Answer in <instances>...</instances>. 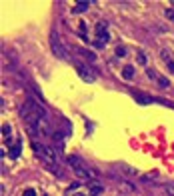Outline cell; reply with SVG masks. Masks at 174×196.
<instances>
[{
	"mask_svg": "<svg viewBox=\"0 0 174 196\" xmlns=\"http://www.w3.org/2000/svg\"><path fill=\"white\" fill-rule=\"evenodd\" d=\"M32 148H34V152H36V154L38 156H40V158L42 160H46L48 162V164H56V158H58V156H56V152H54L52 148H50V146H44V144H32Z\"/></svg>",
	"mask_w": 174,
	"mask_h": 196,
	"instance_id": "obj_1",
	"label": "cell"
},
{
	"mask_svg": "<svg viewBox=\"0 0 174 196\" xmlns=\"http://www.w3.org/2000/svg\"><path fill=\"white\" fill-rule=\"evenodd\" d=\"M50 48H52V52L56 54L58 58H66L68 56V52H66V48H64V44H62V40H60L58 34L50 36Z\"/></svg>",
	"mask_w": 174,
	"mask_h": 196,
	"instance_id": "obj_2",
	"label": "cell"
},
{
	"mask_svg": "<svg viewBox=\"0 0 174 196\" xmlns=\"http://www.w3.org/2000/svg\"><path fill=\"white\" fill-rule=\"evenodd\" d=\"M36 130H38V134H40V136H54V132H52V124L48 122L46 116L40 118V120L36 122Z\"/></svg>",
	"mask_w": 174,
	"mask_h": 196,
	"instance_id": "obj_3",
	"label": "cell"
},
{
	"mask_svg": "<svg viewBox=\"0 0 174 196\" xmlns=\"http://www.w3.org/2000/svg\"><path fill=\"white\" fill-rule=\"evenodd\" d=\"M76 70H78L80 78H82V80H86V82H94V80H96V76L90 72V68L82 66V64H78V66H76Z\"/></svg>",
	"mask_w": 174,
	"mask_h": 196,
	"instance_id": "obj_4",
	"label": "cell"
},
{
	"mask_svg": "<svg viewBox=\"0 0 174 196\" xmlns=\"http://www.w3.org/2000/svg\"><path fill=\"white\" fill-rule=\"evenodd\" d=\"M102 192H104V186L98 184V180L88 182V196H100Z\"/></svg>",
	"mask_w": 174,
	"mask_h": 196,
	"instance_id": "obj_5",
	"label": "cell"
},
{
	"mask_svg": "<svg viewBox=\"0 0 174 196\" xmlns=\"http://www.w3.org/2000/svg\"><path fill=\"white\" fill-rule=\"evenodd\" d=\"M160 58L164 60V64L168 66V72H174V60H172V54L168 52L166 48H164V50H160Z\"/></svg>",
	"mask_w": 174,
	"mask_h": 196,
	"instance_id": "obj_6",
	"label": "cell"
},
{
	"mask_svg": "<svg viewBox=\"0 0 174 196\" xmlns=\"http://www.w3.org/2000/svg\"><path fill=\"white\" fill-rule=\"evenodd\" d=\"M88 8H90V2H88V0H82V2H76L72 6V12L74 14H80V12H86Z\"/></svg>",
	"mask_w": 174,
	"mask_h": 196,
	"instance_id": "obj_7",
	"label": "cell"
},
{
	"mask_svg": "<svg viewBox=\"0 0 174 196\" xmlns=\"http://www.w3.org/2000/svg\"><path fill=\"white\" fill-rule=\"evenodd\" d=\"M132 96L136 98V102H140V104H150V102H152V98L148 94H144V92H134Z\"/></svg>",
	"mask_w": 174,
	"mask_h": 196,
	"instance_id": "obj_8",
	"label": "cell"
},
{
	"mask_svg": "<svg viewBox=\"0 0 174 196\" xmlns=\"http://www.w3.org/2000/svg\"><path fill=\"white\" fill-rule=\"evenodd\" d=\"M118 188H120V192H134V190H136L134 184H130L126 180H120V182H118Z\"/></svg>",
	"mask_w": 174,
	"mask_h": 196,
	"instance_id": "obj_9",
	"label": "cell"
},
{
	"mask_svg": "<svg viewBox=\"0 0 174 196\" xmlns=\"http://www.w3.org/2000/svg\"><path fill=\"white\" fill-rule=\"evenodd\" d=\"M78 54H82L86 60H90V62H94V60H96V54L92 52V50H88V48H78Z\"/></svg>",
	"mask_w": 174,
	"mask_h": 196,
	"instance_id": "obj_10",
	"label": "cell"
},
{
	"mask_svg": "<svg viewBox=\"0 0 174 196\" xmlns=\"http://www.w3.org/2000/svg\"><path fill=\"white\" fill-rule=\"evenodd\" d=\"M118 170L120 172H124V174H128V176H136V168H132V166H128V164H120L118 166Z\"/></svg>",
	"mask_w": 174,
	"mask_h": 196,
	"instance_id": "obj_11",
	"label": "cell"
},
{
	"mask_svg": "<svg viewBox=\"0 0 174 196\" xmlns=\"http://www.w3.org/2000/svg\"><path fill=\"white\" fill-rule=\"evenodd\" d=\"M106 28H108V22H98V24L94 26V34H96V36L106 34Z\"/></svg>",
	"mask_w": 174,
	"mask_h": 196,
	"instance_id": "obj_12",
	"label": "cell"
},
{
	"mask_svg": "<svg viewBox=\"0 0 174 196\" xmlns=\"http://www.w3.org/2000/svg\"><path fill=\"white\" fill-rule=\"evenodd\" d=\"M122 76L126 80H132L134 78V66H130V64H128V66H124L122 68Z\"/></svg>",
	"mask_w": 174,
	"mask_h": 196,
	"instance_id": "obj_13",
	"label": "cell"
},
{
	"mask_svg": "<svg viewBox=\"0 0 174 196\" xmlns=\"http://www.w3.org/2000/svg\"><path fill=\"white\" fill-rule=\"evenodd\" d=\"M68 164L72 166V168H74V166H86L84 162L78 158V156H68Z\"/></svg>",
	"mask_w": 174,
	"mask_h": 196,
	"instance_id": "obj_14",
	"label": "cell"
},
{
	"mask_svg": "<svg viewBox=\"0 0 174 196\" xmlns=\"http://www.w3.org/2000/svg\"><path fill=\"white\" fill-rule=\"evenodd\" d=\"M156 82H158V86H160V88H168V86H170V82H168V78H166V76H160V74H158V78H156Z\"/></svg>",
	"mask_w": 174,
	"mask_h": 196,
	"instance_id": "obj_15",
	"label": "cell"
},
{
	"mask_svg": "<svg viewBox=\"0 0 174 196\" xmlns=\"http://www.w3.org/2000/svg\"><path fill=\"white\" fill-rule=\"evenodd\" d=\"M2 132H4V138L6 140H12V128H10V124H2Z\"/></svg>",
	"mask_w": 174,
	"mask_h": 196,
	"instance_id": "obj_16",
	"label": "cell"
},
{
	"mask_svg": "<svg viewBox=\"0 0 174 196\" xmlns=\"http://www.w3.org/2000/svg\"><path fill=\"white\" fill-rule=\"evenodd\" d=\"M10 156H12V158H18L20 156V142H16L12 148H10Z\"/></svg>",
	"mask_w": 174,
	"mask_h": 196,
	"instance_id": "obj_17",
	"label": "cell"
},
{
	"mask_svg": "<svg viewBox=\"0 0 174 196\" xmlns=\"http://www.w3.org/2000/svg\"><path fill=\"white\" fill-rule=\"evenodd\" d=\"M86 30H88L86 22H84V20H80V24H78V34H80V36H86Z\"/></svg>",
	"mask_w": 174,
	"mask_h": 196,
	"instance_id": "obj_18",
	"label": "cell"
},
{
	"mask_svg": "<svg viewBox=\"0 0 174 196\" xmlns=\"http://www.w3.org/2000/svg\"><path fill=\"white\" fill-rule=\"evenodd\" d=\"M146 60H148V58H146V54H144V52H138V56H136V62L140 64V66H144V64H146Z\"/></svg>",
	"mask_w": 174,
	"mask_h": 196,
	"instance_id": "obj_19",
	"label": "cell"
},
{
	"mask_svg": "<svg viewBox=\"0 0 174 196\" xmlns=\"http://www.w3.org/2000/svg\"><path fill=\"white\" fill-rule=\"evenodd\" d=\"M116 56L118 58H124V56H126V48H124V46H118L116 48Z\"/></svg>",
	"mask_w": 174,
	"mask_h": 196,
	"instance_id": "obj_20",
	"label": "cell"
},
{
	"mask_svg": "<svg viewBox=\"0 0 174 196\" xmlns=\"http://www.w3.org/2000/svg\"><path fill=\"white\" fill-rule=\"evenodd\" d=\"M164 16H166L168 20H172V22H174V10H172V8H166V10H164Z\"/></svg>",
	"mask_w": 174,
	"mask_h": 196,
	"instance_id": "obj_21",
	"label": "cell"
},
{
	"mask_svg": "<svg viewBox=\"0 0 174 196\" xmlns=\"http://www.w3.org/2000/svg\"><path fill=\"white\" fill-rule=\"evenodd\" d=\"M146 74H148V78H152V80H156V78H158V72H156V70H152V68L146 70Z\"/></svg>",
	"mask_w": 174,
	"mask_h": 196,
	"instance_id": "obj_22",
	"label": "cell"
},
{
	"mask_svg": "<svg viewBox=\"0 0 174 196\" xmlns=\"http://www.w3.org/2000/svg\"><path fill=\"white\" fill-rule=\"evenodd\" d=\"M166 192H168V196H174V182L166 184Z\"/></svg>",
	"mask_w": 174,
	"mask_h": 196,
	"instance_id": "obj_23",
	"label": "cell"
},
{
	"mask_svg": "<svg viewBox=\"0 0 174 196\" xmlns=\"http://www.w3.org/2000/svg\"><path fill=\"white\" fill-rule=\"evenodd\" d=\"M22 196H36V192H34V190H32V188H26Z\"/></svg>",
	"mask_w": 174,
	"mask_h": 196,
	"instance_id": "obj_24",
	"label": "cell"
},
{
	"mask_svg": "<svg viewBox=\"0 0 174 196\" xmlns=\"http://www.w3.org/2000/svg\"><path fill=\"white\" fill-rule=\"evenodd\" d=\"M74 196H86V194H80V192H76V194H74Z\"/></svg>",
	"mask_w": 174,
	"mask_h": 196,
	"instance_id": "obj_25",
	"label": "cell"
}]
</instances>
